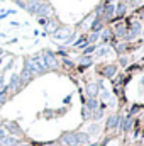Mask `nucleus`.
Here are the masks:
<instances>
[{
	"label": "nucleus",
	"instance_id": "1",
	"mask_svg": "<svg viewBox=\"0 0 144 146\" xmlns=\"http://www.w3.org/2000/svg\"><path fill=\"white\" fill-rule=\"evenodd\" d=\"M24 68H27L34 76H39V75H42L44 72H48V68H46L44 60H42L41 54H37V56H31V58H26V60H24Z\"/></svg>",
	"mask_w": 144,
	"mask_h": 146
},
{
	"label": "nucleus",
	"instance_id": "2",
	"mask_svg": "<svg viewBox=\"0 0 144 146\" xmlns=\"http://www.w3.org/2000/svg\"><path fill=\"white\" fill-rule=\"evenodd\" d=\"M41 56H42V60H44V65H46V68H48V70H58L59 63H58V58H56V54H54L53 51H49V49H44V51L41 53Z\"/></svg>",
	"mask_w": 144,
	"mask_h": 146
},
{
	"label": "nucleus",
	"instance_id": "3",
	"mask_svg": "<svg viewBox=\"0 0 144 146\" xmlns=\"http://www.w3.org/2000/svg\"><path fill=\"white\" fill-rule=\"evenodd\" d=\"M2 127L7 131V134L17 136V138H20V136H22V129L19 127V124H17V122H12V121H5V122L2 124Z\"/></svg>",
	"mask_w": 144,
	"mask_h": 146
},
{
	"label": "nucleus",
	"instance_id": "4",
	"mask_svg": "<svg viewBox=\"0 0 144 146\" xmlns=\"http://www.w3.org/2000/svg\"><path fill=\"white\" fill-rule=\"evenodd\" d=\"M71 29L70 27H66V26H63V27H58L54 33H53V37L56 39V41H66L68 37L71 36Z\"/></svg>",
	"mask_w": 144,
	"mask_h": 146
},
{
	"label": "nucleus",
	"instance_id": "5",
	"mask_svg": "<svg viewBox=\"0 0 144 146\" xmlns=\"http://www.w3.org/2000/svg\"><path fill=\"white\" fill-rule=\"evenodd\" d=\"M114 15H115V5L110 3V2H105V3H104V12H102V19H104V22L112 21Z\"/></svg>",
	"mask_w": 144,
	"mask_h": 146
},
{
	"label": "nucleus",
	"instance_id": "6",
	"mask_svg": "<svg viewBox=\"0 0 144 146\" xmlns=\"http://www.w3.org/2000/svg\"><path fill=\"white\" fill-rule=\"evenodd\" d=\"M7 88H9V92H19L20 88H22V83H20V78H19V75L17 73H12V76H10V82L7 83Z\"/></svg>",
	"mask_w": 144,
	"mask_h": 146
},
{
	"label": "nucleus",
	"instance_id": "7",
	"mask_svg": "<svg viewBox=\"0 0 144 146\" xmlns=\"http://www.w3.org/2000/svg\"><path fill=\"white\" fill-rule=\"evenodd\" d=\"M98 94H100V83L98 82H90L87 85V95H88V99H97Z\"/></svg>",
	"mask_w": 144,
	"mask_h": 146
},
{
	"label": "nucleus",
	"instance_id": "8",
	"mask_svg": "<svg viewBox=\"0 0 144 146\" xmlns=\"http://www.w3.org/2000/svg\"><path fill=\"white\" fill-rule=\"evenodd\" d=\"M51 14H53V7L48 2H41L39 7H37V12H36L37 17H49Z\"/></svg>",
	"mask_w": 144,
	"mask_h": 146
},
{
	"label": "nucleus",
	"instance_id": "9",
	"mask_svg": "<svg viewBox=\"0 0 144 146\" xmlns=\"http://www.w3.org/2000/svg\"><path fill=\"white\" fill-rule=\"evenodd\" d=\"M61 141H63L66 146H80L76 131H75V133H65V134L61 136Z\"/></svg>",
	"mask_w": 144,
	"mask_h": 146
},
{
	"label": "nucleus",
	"instance_id": "10",
	"mask_svg": "<svg viewBox=\"0 0 144 146\" xmlns=\"http://www.w3.org/2000/svg\"><path fill=\"white\" fill-rule=\"evenodd\" d=\"M19 145H22V139L17 138V136H12V134H7L0 141V146H19Z\"/></svg>",
	"mask_w": 144,
	"mask_h": 146
},
{
	"label": "nucleus",
	"instance_id": "11",
	"mask_svg": "<svg viewBox=\"0 0 144 146\" xmlns=\"http://www.w3.org/2000/svg\"><path fill=\"white\" fill-rule=\"evenodd\" d=\"M120 119H122V115H120V114H112V115L107 119V129H110V131H115V129H119Z\"/></svg>",
	"mask_w": 144,
	"mask_h": 146
},
{
	"label": "nucleus",
	"instance_id": "12",
	"mask_svg": "<svg viewBox=\"0 0 144 146\" xmlns=\"http://www.w3.org/2000/svg\"><path fill=\"white\" fill-rule=\"evenodd\" d=\"M141 31H143V29H141V24H139V22H134L132 27H131V31L126 34L124 41H132V39H136V37L141 34Z\"/></svg>",
	"mask_w": 144,
	"mask_h": 146
},
{
	"label": "nucleus",
	"instance_id": "13",
	"mask_svg": "<svg viewBox=\"0 0 144 146\" xmlns=\"http://www.w3.org/2000/svg\"><path fill=\"white\" fill-rule=\"evenodd\" d=\"M76 136H78V143L80 146H88L92 145V138L88 133H83V131H76Z\"/></svg>",
	"mask_w": 144,
	"mask_h": 146
},
{
	"label": "nucleus",
	"instance_id": "14",
	"mask_svg": "<svg viewBox=\"0 0 144 146\" xmlns=\"http://www.w3.org/2000/svg\"><path fill=\"white\" fill-rule=\"evenodd\" d=\"M102 29H104V19L95 15V19H93L92 24H90V31H92V33H100Z\"/></svg>",
	"mask_w": 144,
	"mask_h": 146
},
{
	"label": "nucleus",
	"instance_id": "15",
	"mask_svg": "<svg viewBox=\"0 0 144 146\" xmlns=\"http://www.w3.org/2000/svg\"><path fill=\"white\" fill-rule=\"evenodd\" d=\"M19 78H20V83H22V87H24V85H27V83L34 78V75L29 72L27 68H22V72L19 73Z\"/></svg>",
	"mask_w": 144,
	"mask_h": 146
},
{
	"label": "nucleus",
	"instance_id": "16",
	"mask_svg": "<svg viewBox=\"0 0 144 146\" xmlns=\"http://www.w3.org/2000/svg\"><path fill=\"white\" fill-rule=\"evenodd\" d=\"M100 73H102L105 78H112V76H115V73H117V66H115V65H107Z\"/></svg>",
	"mask_w": 144,
	"mask_h": 146
},
{
	"label": "nucleus",
	"instance_id": "17",
	"mask_svg": "<svg viewBox=\"0 0 144 146\" xmlns=\"http://www.w3.org/2000/svg\"><path fill=\"white\" fill-rule=\"evenodd\" d=\"M85 107L90 110V112L97 110V109H98V99H87V102H85Z\"/></svg>",
	"mask_w": 144,
	"mask_h": 146
},
{
	"label": "nucleus",
	"instance_id": "18",
	"mask_svg": "<svg viewBox=\"0 0 144 146\" xmlns=\"http://www.w3.org/2000/svg\"><path fill=\"white\" fill-rule=\"evenodd\" d=\"M127 34V27L124 26V24H117V27H115V36L117 37H126Z\"/></svg>",
	"mask_w": 144,
	"mask_h": 146
},
{
	"label": "nucleus",
	"instance_id": "19",
	"mask_svg": "<svg viewBox=\"0 0 144 146\" xmlns=\"http://www.w3.org/2000/svg\"><path fill=\"white\" fill-rule=\"evenodd\" d=\"M108 53H110V46H102V48H97V49H95V54H97V58L107 56Z\"/></svg>",
	"mask_w": 144,
	"mask_h": 146
},
{
	"label": "nucleus",
	"instance_id": "20",
	"mask_svg": "<svg viewBox=\"0 0 144 146\" xmlns=\"http://www.w3.org/2000/svg\"><path fill=\"white\" fill-rule=\"evenodd\" d=\"M92 63H93L92 56H85V54H83V56L80 58V65H81V70H85V68H87V66H90Z\"/></svg>",
	"mask_w": 144,
	"mask_h": 146
},
{
	"label": "nucleus",
	"instance_id": "21",
	"mask_svg": "<svg viewBox=\"0 0 144 146\" xmlns=\"http://www.w3.org/2000/svg\"><path fill=\"white\" fill-rule=\"evenodd\" d=\"M73 46H75V48H87V46H88L87 36H80V37H78V41H75V42H73Z\"/></svg>",
	"mask_w": 144,
	"mask_h": 146
},
{
	"label": "nucleus",
	"instance_id": "22",
	"mask_svg": "<svg viewBox=\"0 0 144 146\" xmlns=\"http://www.w3.org/2000/svg\"><path fill=\"white\" fill-rule=\"evenodd\" d=\"M126 10H127V5H126L124 2H120V3L115 7V15H117V17H122V15L126 14Z\"/></svg>",
	"mask_w": 144,
	"mask_h": 146
},
{
	"label": "nucleus",
	"instance_id": "23",
	"mask_svg": "<svg viewBox=\"0 0 144 146\" xmlns=\"http://www.w3.org/2000/svg\"><path fill=\"white\" fill-rule=\"evenodd\" d=\"M7 94H9V88H7V85H5V87L0 90V107L7 102Z\"/></svg>",
	"mask_w": 144,
	"mask_h": 146
},
{
	"label": "nucleus",
	"instance_id": "24",
	"mask_svg": "<svg viewBox=\"0 0 144 146\" xmlns=\"http://www.w3.org/2000/svg\"><path fill=\"white\" fill-rule=\"evenodd\" d=\"M100 39V33H92L90 36L87 37V41H88V44H95L97 41Z\"/></svg>",
	"mask_w": 144,
	"mask_h": 146
},
{
	"label": "nucleus",
	"instance_id": "25",
	"mask_svg": "<svg viewBox=\"0 0 144 146\" xmlns=\"http://www.w3.org/2000/svg\"><path fill=\"white\" fill-rule=\"evenodd\" d=\"M95 49H97V46H95V44H88V46L83 49V54H85V56H90V53H93Z\"/></svg>",
	"mask_w": 144,
	"mask_h": 146
},
{
	"label": "nucleus",
	"instance_id": "26",
	"mask_svg": "<svg viewBox=\"0 0 144 146\" xmlns=\"http://www.w3.org/2000/svg\"><path fill=\"white\" fill-rule=\"evenodd\" d=\"M110 37H112V33H110L108 29H105V31H104V33L100 34V39H102V42H107Z\"/></svg>",
	"mask_w": 144,
	"mask_h": 146
},
{
	"label": "nucleus",
	"instance_id": "27",
	"mask_svg": "<svg viewBox=\"0 0 144 146\" xmlns=\"http://www.w3.org/2000/svg\"><path fill=\"white\" fill-rule=\"evenodd\" d=\"M37 22H39V26L46 27V26H48V22H49V17H37Z\"/></svg>",
	"mask_w": 144,
	"mask_h": 146
},
{
	"label": "nucleus",
	"instance_id": "28",
	"mask_svg": "<svg viewBox=\"0 0 144 146\" xmlns=\"http://www.w3.org/2000/svg\"><path fill=\"white\" fill-rule=\"evenodd\" d=\"M119 63H120V66H127V63H129V61H127V58H126V56H120Z\"/></svg>",
	"mask_w": 144,
	"mask_h": 146
},
{
	"label": "nucleus",
	"instance_id": "29",
	"mask_svg": "<svg viewBox=\"0 0 144 146\" xmlns=\"http://www.w3.org/2000/svg\"><path fill=\"white\" fill-rule=\"evenodd\" d=\"M5 136H7V131H5V129H3V127L0 126V141H2V139H3Z\"/></svg>",
	"mask_w": 144,
	"mask_h": 146
},
{
	"label": "nucleus",
	"instance_id": "30",
	"mask_svg": "<svg viewBox=\"0 0 144 146\" xmlns=\"http://www.w3.org/2000/svg\"><path fill=\"white\" fill-rule=\"evenodd\" d=\"M115 49H117V53H119V54H120V53H122V51H124V49H126V44H119V46H117V48H115Z\"/></svg>",
	"mask_w": 144,
	"mask_h": 146
},
{
	"label": "nucleus",
	"instance_id": "31",
	"mask_svg": "<svg viewBox=\"0 0 144 146\" xmlns=\"http://www.w3.org/2000/svg\"><path fill=\"white\" fill-rule=\"evenodd\" d=\"M14 2H15L20 9H26V2H22V0H14Z\"/></svg>",
	"mask_w": 144,
	"mask_h": 146
},
{
	"label": "nucleus",
	"instance_id": "32",
	"mask_svg": "<svg viewBox=\"0 0 144 146\" xmlns=\"http://www.w3.org/2000/svg\"><path fill=\"white\" fill-rule=\"evenodd\" d=\"M3 87H5V80H3V73H2V75H0V90H2Z\"/></svg>",
	"mask_w": 144,
	"mask_h": 146
},
{
	"label": "nucleus",
	"instance_id": "33",
	"mask_svg": "<svg viewBox=\"0 0 144 146\" xmlns=\"http://www.w3.org/2000/svg\"><path fill=\"white\" fill-rule=\"evenodd\" d=\"M7 15H9V10H3V12H0V21H2V19H5Z\"/></svg>",
	"mask_w": 144,
	"mask_h": 146
},
{
	"label": "nucleus",
	"instance_id": "34",
	"mask_svg": "<svg viewBox=\"0 0 144 146\" xmlns=\"http://www.w3.org/2000/svg\"><path fill=\"white\" fill-rule=\"evenodd\" d=\"M65 66H70V68H73V61H70V60H66V58H65Z\"/></svg>",
	"mask_w": 144,
	"mask_h": 146
},
{
	"label": "nucleus",
	"instance_id": "35",
	"mask_svg": "<svg viewBox=\"0 0 144 146\" xmlns=\"http://www.w3.org/2000/svg\"><path fill=\"white\" fill-rule=\"evenodd\" d=\"M102 97H104V100H108V99H110V94L104 90V94H102Z\"/></svg>",
	"mask_w": 144,
	"mask_h": 146
},
{
	"label": "nucleus",
	"instance_id": "36",
	"mask_svg": "<svg viewBox=\"0 0 144 146\" xmlns=\"http://www.w3.org/2000/svg\"><path fill=\"white\" fill-rule=\"evenodd\" d=\"M63 102H65V104H68V102H71V95H70V97H65V100H63Z\"/></svg>",
	"mask_w": 144,
	"mask_h": 146
},
{
	"label": "nucleus",
	"instance_id": "37",
	"mask_svg": "<svg viewBox=\"0 0 144 146\" xmlns=\"http://www.w3.org/2000/svg\"><path fill=\"white\" fill-rule=\"evenodd\" d=\"M141 19H144V7H143V10H141Z\"/></svg>",
	"mask_w": 144,
	"mask_h": 146
},
{
	"label": "nucleus",
	"instance_id": "38",
	"mask_svg": "<svg viewBox=\"0 0 144 146\" xmlns=\"http://www.w3.org/2000/svg\"><path fill=\"white\" fill-rule=\"evenodd\" d=\"M141 85H143V87H144V76H143V78H141Z\"/></svg>",
	"mask_w": 144,
	"mask_h": 146
},
{
	"label": "nucleus",
	"instance_id": "39",
	"mask_svg": "<svg viewBox=\"0 0 144 146\" xmlns=\"http://www.w3.org/2000/svg\"><path fill=\"white\" fill-rule=\"evenodd\" d=\"M107 2H110V3H114V2H115V0H107Z\"/></svg>",
	"mask_w": 144,
	"mask_h": 146
},
{
	"label": "nucleus",
	"instance_id": "40",
	"mask_svg": "<svg viewBox=\"0 0 144 146\" xmlns=\"http://www.w3.org/2000/svg\"><path fill=\"white\" fill-rule=\"evenodd\" d=\"M19 146H31V145H24V143H22V145H19Z\"/></svg>",
	"mask_w": 144,
	"mask_h": 146
},
{
	"label": "nucleus",
	"instance_id": "41",
	"mask_svg": "<svg viewBox=\"0 0 144 146\" xmlns=\"http://www.w3.org/2000/svg\"><path fill=\"white\" fill-rule=\"evenodd\" d=\"M0 126H2V119H0Z\"/></svg>",
	"mask_w": 144,
	"mask_h": 146
},
{
	"label": "nucleus",
	"instance_id": "42",
	"mask_svg": "<svg viewBox=\"0 0 144 146\" xmlns=\"http://www.w3.org/2000/svg\"><path fill=\"white\" fill-rule=\"evenodd\" d=\"M41 2H46V0H41Z\"/></svg>",
	"mask_w": 144,
	"mask_h": 146
},
{
	"label": "nucleus",
	"instance_id": "43",
	"mask_svg": "<svg viewBox=\"0 0 144 146\" xmlns=\"http://www.w3.org/2000/svg\"><path fill=\"white\" fill-rule=\"evenodd\" d=\"M0 2H3V0H0Z\"/></svg>",
	"mask_w": 144,
	"mask_h": 146
},
{
	"label": "nucleus",
	"instance_id": "44",
	"mask_svg": "<svg viewBox=\"0 0 144 146\" xmlns=\"http://www.w3.org/2000/svg\"><path fill=\"white\" fill-rule=\"evenodd\" d=\"M143 33H144V29H143Z\"/></svg>",
	"mask_w": 144,
	"mask_h": 146
},
{
	"label": "nucleus",
	"instance_id": "45",
	"mask_svg": "<svg viewBox=\"0 0 144 146\" xmlns=\"http://www.w3.org/2000/svg\"><path fill=\"white\" fill-rule=\"evenodd\" d=\"M12 2H14V0H12Z\"/></svg>",
	"mask_w": 144,
	"mask_h": 146
}]
</instances>
